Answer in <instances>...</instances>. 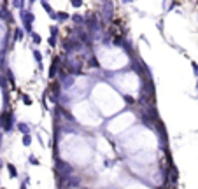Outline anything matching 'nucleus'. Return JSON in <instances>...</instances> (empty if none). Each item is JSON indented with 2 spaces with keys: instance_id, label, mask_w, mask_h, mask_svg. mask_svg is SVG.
Listing matches in <instances>:
<instances>
[{
  "instance_id": "nucleus-18",
  "label": "nucleus",
  "mask_w": 198,
  "mask_h": 189,
  "mask_svg": "<svg viewBox=\"0 0 198 189\" xmlns=\"http://www.w3.org/2000/svg\"><path fill=\"white\" fill-rule=\"evenodd\" d=\"M56 33H58V26H51V37H56Z\"/></svg>"
},
{
  "instance_id": "nucleus-11",
  "label": "nucleus",
  "mask_w": 198,
  "mask_h": 189,
  "mask_svg": "<svg viewBox=\"0 0 198 189\" xmlns=\"http://www.w3.org/2000/svg\"><path fill=\"white\" fill-rule=\"evenodd\" d=\"M33 58H35V61H37V63H42V55H40V51L39 49H33Z\"/></svg>"
},
{
  "instance_id": "nucleus-19",
  "label": "nucleus",
  "mask_w": 198,
  "mask_h": 189,
  "mask_svg": "<svg viewBox=\"0 0 198 189\" xmlns=\"http://www.w3.org/2000/svg\"><path fill=\"white\" fill-rule=\"evenodd\" d=\"M49 46H51V47H56V37H49Z\"/></svg>"
},
{
  "instance_id": "nucleus-22",
  "label": "nucleus",
  "mask_w": 198,
  "mask_h": 189,
  "mask_svg": "<svg viewBox=\"0 0 198 189\" xmlns=\"http://www.w3.org/2000/svg\"><path fill=\"white\" fill-rule=\"evenodd\" d=\"M70 4H72L74 7H81V5H82V2H81V0H72Z\"/></svg>"
},
{
  "instance_id": "nucleus-15",
  "label": "nucleus",
  "mask_w": 198,
  "mask_h": 189,
  "mask_svg": "<svg viewBox=\"0 0 198 189\" xmlns=\"http://www.w3.org/2000/svg\"><path fill=\"white\" fill-rule=\"evenodd\" d=\"M28 161H30V163H32L33 166H39V165H40V163H39V159H37L35 156H30V158H28Z\"/></svg>"
},
{
  "instance_id": "nucleus-13",
  "label": "nucleus",
  "mask_w": 198,
  "mask_h": 189,
  "mask_svg": "<svg viewBox=\"0 0 198 189\" xmlns=\"http://www.w3.org/2000/svg\"><path fill=\"white\" fill-rule=\"evenodd\" d=\"M14 39H16V40H21V39H23V30H21V28H16V30H14Z\"/></svg>"
},
{
  "instance_id": "nucleus-5",
  "label": "nucleus",
  "mask_w": 198,
  "mask_h": 189,
  "mask_svg": "<svg viewBox=\"0 0 198 189\" xmlns=\"http://www.w3.org/2000/svg\"><path fill=\"white\" fill-rule=\"evenodd\" d=\"M40 4H42V7H44V11H46V12H47V14H49L51 18H53V19H56V14L53 12V9H51V5H49L47 2H44V0H42Z\"/></svg>"
},
{
  "instance_id": "nucleus-28",
  "label": "nucleus",
  "mask_w": 198,
  "mask_h": 189,
  "mask_svg": "<svg viewBox=\"0 0 198 189\" xmlns=\"http://www.w3.org/2000/svg\"><path fill=\"white\" fill-rule=\"evenodd\" d=\"M197 88H198V82H197Z\"/></svg>"
},
{
  "instance_id": "nucleus-10",
  "label": "nucleus",
  "mask_w": 198,
  "mask_h": 189,
  "mask_svg": "<svg viewBox=\"0 0 198 189\" xmlns=\"http://www.w3.org/2000/svg\"><path fill=\"white\" fill-rule=\"evenodd\" d=\"M56 19H58V21H68L70 16H68L67 12H58V14H56Z\"/></svg>"
},
{
  "instance_id": "nucleus-3",
  "label": "nucleus",
  "mask_w": 198,
  "mask_h": 189,
  "mask_svg": "<svg viewBox=\"0 0 198 189\" xmlns=\"http://www.w3.org/2000/svg\"><path fill=\"white\" fill-rule=\"evenodd\" d=\"M60 63H61V60H60V58H55V60H53L51 68H49V77L56 76V70H60Z\"/></svg>"
},
{
  "instance_id": "nucleus-9",
  "label": "nucleus",
  "mask_w": 198,
  "mask_h": 189,
  "mask_svg": "<svg viewBox=\"0 0 198 189\" xmlns=\"http://www.w3.org/2000/svg\"><path fill=\"white\" fill-rule=\"evenodd\" d=\"M30 144H32V135H30V133L23 135V145H26V147H28Z\"/></svg>"
},
{
  "instance_id": "nucleus-12",
  "label": "nucleus",
  "mask_w": 198,
  "mask_h": 189,
  "mask_svg": "<svg viewBox=\"0 0 198 189\" xmlns=\"http://www.w3.org/2000/svg\"><path fill=\"white\" fill-rule=\"evenodd\" d=\"M70 19H72L76 25H81V23L84 21V19H82V16H79V14H74V16H70Z\"/></svg>"
},
{
  "instance_id": "nucleus-27",
  "label": "nucleus",
  "mask_w": 198,
  "mask_h": 189,
  "mask_svg": "<svg viewBox=\"0 0 198 189\" xmlns=\"http://www.w3.org/2000/svg\"><path fill=\"white\" fill-rule=\"evenodd\" d=\"M0 140H2V135H0Z\"/></svg>"
},
{
  "instance_id": "nucleus-17",
  "label": "nucleus",
  "mask_w": 198,
  "mask_h": 189,
  "mask_svg": "<svg viewBox=\"0 0 198 189\" xmlns=\"http://www.w3.org/2000/svg\"><path fill=\"white\" fill-rule=\"evenodd\" d=\"M7 77H9V82H11V84L14 86V74H12L11 70H7Z\"/></svg>"
},
{
  "instance_id": "nucleus-2",
  "label": "nucleus",
  "mask_w": 198,
  "mask_h": 189,
  "mask_svg": "<svg viewBox=\"0 0 198 189\" xmlns=\"http://www.w3.org/2000/svg\"><path fill=\"white\" fill-rule=\"evenodd\" d=\"M12 124H14V114L12 112H2L0 114V126H2L5 132H9V130L12 128Z\"/></svg>"
},
{
  "instance_id": "nucleus-8",
  "label": "nucleus",
  "mask_w": 198,
  "mask_h": 189,
  "mask_svg": "<svg viewBox=\"0 0 198 189\" xmlns=\"http://www.w3.org/2000/svg\"><path fill=\"white\" fill-rule=\"evenodd\" d=\"M18 130H20V132H23L25 135H26V133H30V128H28V124H25V123H18Z\"/></svg>"
},
{
  "instance_id": "nucleus-4",
  "label": "nucleus",
  "mask_w": 198,
  "mask_h": 189,
  "mask_svg": "<svg viewBox=\"0 0 198 189\" xmlns=\"http://www.w3.org/2000/svg\"><path fill=\"white\" fill-rule=\"evenodd\" d=\"M0 19H2V21H7V23H12V16H11L9 9H5V7L0 9Z\"/></svg>"
},
{
  "instance_id": "nucleus-6",
  "label": "nucleus",
  "mask_w": 198,
  "mask_h": 189,
  "mask_svg": "<svg viewBox=\"0 0 198 189\" xmlns=\"http://www.w3.org/2000/svg\"><path fill=\"white\" fill-rule=\"evenodd\" d=\"M7 170H9L11 179H18V170H16V166H14L12 163H7Z\"/></svg>"
},
{
  "instance_id": "nucleus-1",
  "label": "nucleus",
  "mask_w": 198,
  "mask_h": 189,
  "mask_svg": "<svg viewBox=\"0 0 198 189\" xmlns=\"http://www.w3.org/2000/svg\"><path fill=\"white\" fill-rule=\"evenodd\" d=\"M20 16L23 19V25H25V30L26 32H32V23L35 21V16L32 11H25V9H20Z\"/></svg>"
},
{
  "instance_id": "nucleus-24",
  "label": "nucleus",
  "mask_w": 198,
  "mask_h": 189,
  "mask_svg": "<svg viewBox=\"0 0 198 189\" xmlns=\"http://www.w3.org/2000/svg\"><path fill=\"white\" fill-rule=\"evenodd\" d=\"M12 5H14V7H23L25 4H23V2H12Z\"/></svg>"
},
{
  "instance_id": "nucleus-7",
  "label": "nucleus",
  "mask_w": 198,
  "mask_h": 189,
  "mask_svg": "<svg viewBox=\"0 0 198 189\" xmlns=\"http://www.w3.org/2000/svg\"><path fill=\"white\" fill-rule=\"evenodd\" d=\"M56 168H58L60 172H70V170H72L65 161H56Z\"/></svg>"
},
{
  "instance_id": "nucleus-21",
  "label": "nucleus",
  "mask_w": 198,
  "mask_h": 189,
  "mask_svg": "<svg viewBox=\"0 0 198 189\" xmlns=\"http://www.w3.org/2000/svg\"><path fill=\"white\" fill-rule=\"evenodd\" d=\"M0 86H2V88H5V86H7V81H5V77H4V76H0Z\"/></svg>"
},
{
  "instance_id": "nucleus-23",
  "label": "nucleus",
  "mask_w": 198,
  "mask_h": 189,
  "mask_svg": "<svg viewBox=\"0 0 198 189\" xmlns=\"http://www.w3.org/2000/svg\"><path fill=\"white\" fill-rule=\"evenodd\" d=\"M193 65V72H195V76H198V65L197 63H191Z\"/></svg>"
},
{
  "instance_id": "nucleus-20",
  "label": "nucleus",
  "mask_w": 198,
  "mask_h": 189,
  "mask_svg": "<svg viewBox=\"0 0 198 189\" xmlns=\"http://www.w3.org/2000/svg\"><path fill=\"white\" fill-rule=\"evenodd\" d=\"M90 65H91V67H100V65H98V61H97L95 58H90Z\"/></svg>"
},
{
  "instance_id": "nucleus-14",
  "label": "nucleus",
  "mask_w": 198,
  "mask_h": 189,
  "mask_svg": "<svg viewBox=\"0 0 198 189\" xmlns=\"http://www.w3.org/2000/svg\"><path fill=\"white\" fill-rule=\"evenodd\" d=\"M32 40H33L35 44H40V42H42L40 35H39V33H35V32H32Z\"/></svg>"
},
{
  "instance_id": "nucleus-26",
  "label": "nucleus",
  "mask_w": 198,
  "mask_h": 189,
  "mask_svg": "<svg viewBox=\"0 0 198 189\" xmlns=\"http://www.w3.org/2000/svg\"><path fill=\"white\" fill-rule=\"evenodd\" d=\"M20 189H26V184H21V188Z\"/></svg>"
},
{
  "instance_id": "nucleus-29",
  "label": "nucleus",
  "mask_w": 198,
  "mask_h": 189,
  "mask_svg": "<svg viewBox=\"0 0 198 189\" xmlns=\"http://www.w3.org/2000/svg\"><path fill=\"white\" fill-rule=\"evenodd\" d=\"M0 189H5V188H0Z\"/></svg>"
},
{
  "instance_id": "nucleus-25",
  "label": "nucleus",
  "mask_w": 198,
  "mask_h": 189,
  "mask_svg": "<svg viewBox=\"0 0 198 189\" xmlns=\"http://www.w3.org/2000/svg\"><path fill=\"white\" fill-rule=\"evenodd\" d=\"M123 98H124L128 103H133V98H132V96H123Z\"/></svg>"
},
{
  "instance_id": "nucleus-16",
  "label": "nucleus",
  "mask_w": 198,
  "mask_h": 189,
  "mask_svg": "<svg viewBox=\"0 0 198 189\" xmlns=\"http://www.w3.org/2000/svg\"><path fill=\"white\" fill-rule=\"evenodd\" d=\"M23 103H25V105H32V98L26 96V94H23Z\"/></svg>"
}]
</instances>
